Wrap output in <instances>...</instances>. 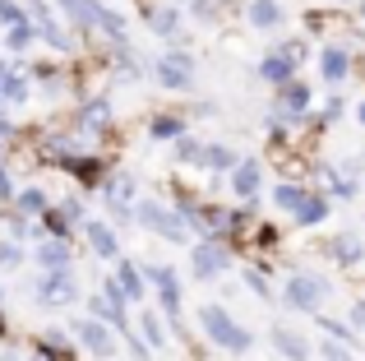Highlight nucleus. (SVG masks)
I'll return each mask as SVG.
<instances>
[{"instance_id":"nucleus-16","label":"nucleus","mask_w":365,"mask_h":361,"mask_svg":"<svg viewBox=\"0 0 365 361\" xmlns=\"http://www.w3.org/2000/svg\"><path fill=\"white\" fill-rule=\"evenodd\" d=\"M33 33H37V28H28V24L9 28V51H28V42H33Z\"/></svg>"},{"instance_id":"nucleus-2","label":"nucleus","mask_w":365,"mask_h":361,"mask_svg":"<svg viewBox=\"0 0 365 361\" xmlns=\"http://www.w3.org/2000/svg\"><path fill=\"white\" fill-rule=\"evenodd\" d=\"M204 329H208V334H213L222 347H232V352H245V347H250V334H245V329H236L217 306H204Z\"/></svg>"},{"instance_id":"nucleus-11","label":"nucleus","mask_w":365,"mask_h":361,"mask_svg":"<svg viewBox=\"0 0 365 361\" xmlns=\"http://www.w3.org/2000/svg\"><path fill=\"white\" fill-rule=\"evenodd\" d=\"M88 241L98 255H107V260H116V236H111L107 223H88Z\"/></svg>"},{"instance_id":"nucleus-7","label":"nucleus","mask_w":365,"mask_h":361,"mask_svg":"<svg viewBox=\"0 0 365 361\" xmlns=\"http://www.w3.org/2000/svg\"><path fill=\"white\" fill-rule=\"evenodd\" d=\"M37 264H46V273L70 269V245H65V241H42V245H37Z\"/></svg>"},{"instance_id":"nucleus-9","label":"nucleus","mask_w":365,"mask_h":361,"mask_svg":"<svg viewBox=\"0 0 365 361\" xmlns=\"http://www.w3.org/2000/svg\"><path fill=\"white\" fill-rule=\"evenodd\" d=\"M222 264H227L222 245H199V250H195V273H199V278H213Z\"/></svg>"},{"instance_id":"nucleus-14","label":"nucleus","mask_w":365,"mask_h":361,"mask_svg":"<svg viewBox=\"0 0 365 361\" xmlns=\"http://www.w3.org/2000/svg\"><path fill=\"white\" fill-rule=\"evenodd\" d=\"M148 28L153 33H171L176 28V9H148Z\"/></svg>"},{"instance_id":"nucleus-1","label":"nucleus","mask_w":365,"mask_h":361,"mask_svg":"<svg viewBox=\"0 0 365 361\" xmlns=\"http://www.w3.org/2000/svg\"><path fill=\"white\" fill-rule=\"evenodd\" d=\"M37 301H42V306H74V301H79V283H74V273L70 269L42 273V283H37Z\"/></svg>"},{"instance_id":"nucleus-6","label":"nucleus","mask_w":365,"mask_h":361,"mask_svg":"<svg viewBox=\"0 0 365 361\" xmlns=\"http://www.w3.org/2000/svg\"><path fill=\"white\" fill-rule=\"evenodd\" d=\"M153 283H158V292H162V310L176 315V310H180V283H176V273H171V269H153Z\"/></svg>"},{"instance_id":"nucleus-12","label":"nucleus","mask_w":365,"mask_h":361,"mask_svg":"<svg viewBox=\"0 0 365 361\" xmlns=\"http://www.w3.org/2000/svg\"><path fill=\"white\" fill-rule=\"evenodd\" d=\"M116 288L125 292V301L143 297V283H139V273H134V264H120V269H116Z\"/></svg>"},{"instance_id":"nucleus-19","label":"nucleus","mask_w":365,"mask_h":361,"mask_svg":"<svg viewBox=\"0 0 365 361\" xmlns=\"http://www.w3.org/2000/svg\"><path fill=\"white\" fill-rule=\"evenodd\" d=\"M143 338H148L153 347H162V343H167V334H162V325H158V320H153V310H148V315H143Z\"/></svg>"},{"instance_id":"nucleus-26","label":"nucleus","mask_w":365,"mask_h":361,"mask_svg":"<svg viewBox=\"0 0 365 361\" xmlns=\"http://www.w3.org/2000/svg\"><path fill=\"white\" fill-rule=\"evenodd\" d=\"M5 135H14V126H9V121L0 116V139H5Z\"/></svg>"},{"instance_id":"nucleus-8","label":"nucleus","mask_w":365,"mask_h":361,"mask_svg":"<svg viewBox=\"0 0 365 361\" xmlns=\"http://www.w3.org/2000/svg\"><path fill=\"white\" fill-rule=\"evenodd\" d=\"M107 121H111V102L107 98H98V102H88V107L79 111V130H107Z\"/></svg>"},{"instance_id":"nucleus-21","label":"nucleus","mask_w":365,"mask_h":361,"mask_svg":"<svg viewBox=\"0 0 365 361\" xmlns=\"http://www.w3.org/2000/svg\"><path fill=\"white\" fill-rule=\"evenodd\" d=\"M19 260H24L19 245H0V269H19Z\"/></svg>"},{"instance_id":"nucleus-13","label":"nucleus","mask_w":365,"mask_h":361,"mask_svg":"<svg viewBox=\"0 0 365 361\" xmlns=\"http://www.w3.org/2000/svg\"><path fill=\"white\" fill-rule=\"evenodd\" d=\"M130 190H134V180H130V176H116V180L107 185V204H111V208H125V204H130Z\"/></svg>"},{"instance_id":"nucleus-20","label":"nucleus","mask_w":365,"mask_h":361,"mask_svg":"<svg viewBox=\"0 0 365 361\" xmlns=\"http://www.w3.org/2000/svg\"><path fill=\"white\" fill-rule=\"evenodd\" d=\"M0 24H5V28H19V24H24V14H19V5H9V0H0Z\"/></svg>"},{"instance_id":"nucleus-5","label":"nucleus","mask_w":365,"mask_h":361,"mask_svg":"<svg viewBox=\"0 0 365 361\" xmlns=\"http://www.w3.org/2000/svg\"><path fill=\"white\" fill-rule=\"evenodd\" d=\"M158 79L167 83V88H185L190 83V56L185 51H167V56H158Z\"/></svg>"},{"instance_id":"nucleus-10","label":"nucleus","mask_w":365,"mask_h":361,"mask_svg":"<svg viewBox=\"0 0 365 361\" xmlns=\"http://www.w3.org/2000/svg\"><path fill=\"white\" fill-rule=\"evenodd\" d=\"M37 33H42V37H46V42H51V46H56V51H74V37H70V33H65V28H61V24H56V19H51V14H42V19H37Z\"/></svg>"},{"instance_id":"nucleus-23","label":"nucleus","mask_w":365,"mask_h":361,"mask_svg":"<svg viewBox=\"0 0 365 361\" xmlns=\"http://www.w3.org/2000/svg\"><path fill=\"white\" fill-rule=\"evenodd\" d=\"M208 163H213V167H227V163H232V153H227V148H208Z\"/></svg>"},{"instance_id":"nucleus-25","label":"nucleus","mask_w":365,"mask_h":361,"mask_svg":"<svg viewBox=\"0 0 365 361\" xmlns=\"http://www.w3.org/2000/svg\"><path fill=\"white\" fill-rule=\"evenodd\" d=\"M9 195H14V185H9V172L0 167V199H9Z\"/></svg>"},{"instance_id":"nucleus-15","label":"nucleus","mask_w":365,"mask_h":361,"mask_svg":"<svg viewBox=\"0 0 365 361\" xmlns=\"http://www.w3.org/2000/svg\"><path fill=\"white\" fill-rule=\"evenodd\" d=\"M19 213H46V195L42 190H24L19 195Z\"/></svg>"},{"instance_id":"nucleus-18","label":"nucleus","mask_w":365,"mask_h":361,"mask_svg":"<svg viewBox=\"0 0 365 361\" xmlns=\"http://www.w3.org/2000/svg\"><path fill=\"white\" fill-rule=\"evenodd\" d=\"M171 135H180V121H176V116L153 121V139H171Z\"/></svg>"},{"instance_id":"nucleus-22","label":"nucleus","mask_w":365,"mask_h":361,"mask_svg":"<svg viewBox=\"0 0 365 361\" xmlns=\"http://www.w3.org/2000/svg\"><path fill=\"white\" fill-rule=\"evenodd\" d=\"M250 19L268 28V24H277V9H273V5H255V14H250Z\"/></svg>"},{"instance_id":"nucleus-4","label":"nucleus","mask_w":365,"mask_h":361,"mask_svg":"<svg viewBox=\"0 0 365 361\" xmlns=\"http://www.w3.org/2000/svg\"><path fill=\"white\" fill-rule=\"evenodd\" d=\"M139 218H143V223H148V227H158L162 236H171V241H185V236H190L185 218L167 213V208H158V204H143V208H139Z\"/></svg>"},{"instance_id":"nucleus-17","label":"nucleus","mask_w":365,"mask_h":361,"mask_svg":"<svg viewBox=\"0 0 365 361\" xmlns=\"http://www.w3.org/2000/svg\"><path fill=\"white\" fill-rule=\"evenodd\" d=\"M255 180H259V167L245 163L241 172H236V190H241V195H250V190H255Z\"/></svg>"},{"instance_id":"nucleus-24","label":"nucleus","mask_w":365,"mask_h":361,"mask_svg":"<svg viewBox=\"0 0 365 361\" xmlns=\"http://www.w3.org/2000/svg\"><path fill=\"white\" fill-rule=\"evenodd\" d=\"M180 163H199V144H190V139H185V144H180Z\"/></svg>"},{"instance_id":"nucleus-3","label":"nucleus","mask_w":365,"mask_h":361,"mask_svg":"<svg viewBox=\"0 0 365 361\" xmlns=\"http://www.w3.org/2000/svg\"><path fill=\"white\" fill-rule=\"evenodd\" d=\"M74 334H79V343L88 347L93 357H111V352H116V338H111L98 320H74Z\"/></svg>"}]
</instances>
